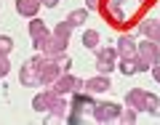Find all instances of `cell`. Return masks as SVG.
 I'll list each match as a JSON object with an SVG mask.
<instances>
[{"mask_svg": "<svg viewBox=\"0 0 160 125\" xmlns=\"http://www.w3.org/2000/svg\"><path fill=\"white\" fill-rule=\"evenodd\" d=\"M8 72H11V61H8V56H6V53H0V80L6 77Z\"/></svg>", "mask_w": 160, "mask_h": 125, "instance_id": "26", "label": "cell"}, {"mask_svg": "<svg viewBox=\"0 0 160 125\" xmlns=\"http://www.w3.org/2000/svg\"><path fill=\"white\" fill-rule=\"evenodd\" d=\"M88 22V8H78V11H72V13H69V16H67V24H69V27H80V24H86Z\"/></svg>", "mask_w": 160, "mask_h": 125, "instance_id": "20", "label": "cell"}, {"mask_svg": "<svg viewBox=\"0 0 160 125\" xmlns=\"http://www.w3.org/2000/svg\"><path fill=\"white\" fill-rule=\"evenodd\" d=\"M67 46H69V40H62V37H56V35L51 32V37H48L43 53H46L48 59H53V56H59V53H67Z\"/></svg>", "mask_w": 160, "mask_h": 125, "instance_id": "10", "label": "cell"}, {"mask_svg": "<svg viewBox=\"0 0 160 125\" xmlns=\"http://www.w3.org/2000/svg\"><path fill=\"white\" fill-rule=\"evenodd\" d=\"M64 120H67L69 125H78V123H83V112H69Z\"/></svg>", "mask_w": 160, "mask_h": 125, "instance_id": "27", "label": "cell"}, {"mask_svg": "<svg viewBox=\"0 0 160 125\" xmlns=\"http://www.w3.org/2000/svg\"><path fill=\"white\" fill-rule=\"evenodd\" d=\"M40 3H43L46 8H56L59 6V0H40Z\"/></svg>", "mask_w": 160, "mask_h": 125, "instance_id": "30", "label": "cell"}, {"mask_svg": "<svg viewBox=\"0 0 160 125\" xmlns=\"http://www.w3.org/2000/svg\"><path fill=\"white\" fill-rule=\"evenodd\" d=\"M120 112H123V107L115 104V101H96L91 109V117L96 123H115L120 117Z\"/></svg>", "mask_w": 160, "mask_h": 125, "instance_id": "2", "label": "cell"}, {"mask_svg": "<svg viewBox=\"0 0 160 125\" xmlns=\"http://www.w3.org/2000/svg\"><path fill=\"white\" fill-rule=\"evenodd\" d=\"M118 69L126 75V77H128V75H136V72H139V59H136V56H131V59H120Z\"/></svg>", "mask_w": 160, "mask_h": 125, "instance_id": "19", "label": "cell"}, {"mask_svg": "<svg viewBox=\"0 0 160 125\" xmlns=\"http://www.w3.org/2000/svg\"><path fill=\"white\" fill-rule=\"evenodd\" d=\"M29 37H32V48L43 53V48H46V43H48V37H51V32H48V27L40 22L38 16L29 22Z\"/></svg>", "mask_w": 160, "mask_h": 125, "instance_id": "6", "label": "cell"}, {"mask_svg": "<svg viewBox=\"0 0 160 125\" xmlns=\"http://www.w3.org/2000/svg\"><path fill=\"white\" fill-rule=\"evenodd\" d=\"M144 96H147V91H142V88H131V91L126 93V107L136 109V112H144Z\"/></svg>", "mask_w": 160, "mask_h": 125, "instance_id": "13", "label": "cell"}, {"mask_svg": "<svg viewBox=\"0 0 160 125\" xmlns=\"http://www.w3.org/2000/svg\"><path fill=\"white\" fill-rule=\"evenodd\" d=\"M53 59H56V64L62 67V72H69L72 61H69V56H67V53H59V56H53Z\"/></svg>", "mask_w": 160, "mask_h": 125, "instance_id": "25", "label": "cell"}, {"mask_svg": "<svg viewBox=\"0 0 160 125\" xmlns=\"http://www.w3.org/2000/svg\"><path fill=\"white\" fill-rule=\"evenodd\" d=\"M115 51H118L120 59H131L136 56V43H133L131 35H120L118 37V46H115Z\"/></svg>", "mask_w": 160, "mask_h": 125, "instance_id": "11", "label": "cell"}, {"mask_svg": "<svg viewBox=\"0 0 160 125\" xmlns=\"http://www.w3.org/2000/svg\"><path fill=\"white\" fill-rule=\"evenodd\" d=\"M62 75H64V72H62V67L56 64V59H48L46 67L40 69V85H53Z\"/></svg>", "mask_w": 160, "mask_h": 125, "instance_id": "8", "label": "cell"}, {"mask_svg": "<svg viewBox=\"0 0 160 125\" xmlns=\"http://www.w3.org/2000/svg\"><path fill=\"white\" fill-rule=\"evenodd\" d=\"M86 8L88 11H96V8H102V0H86Z\"/></svg>", "mask_w": 160, "mask_h": 125, "instance_id": "28", "label": "cell"}, {"mask_svg": "<svg viewBox=\"0 0 160 125\" xmlns=\"http://www.w3.org/2000/svg\"><path fill=\"white\" fill-rule=\"evenodd\" d=\"M67 109H69V104L64 101V96H59V93L51 91V104H48V112L64 120V117H67Z\"/></svg>", "mask_w": 160, "mask_h": 125, "instance_id": "14", "label": "cell"}, {"mask_svg": "<svg viewBox=\"0 0 160 125\" xmlns=\"http://www.w3.org/2000/svg\"><path fill=\"white\" fill-rule=\"evenodd\" d=\"M126 3H128V0H109V3H107L109 24H115V27H126V24H131L128 19H131L133 13L126 8Z\"/></svg>", "mask_w": 160, "mask_h": 125, "instance_id": "3", "label": "cell"}, {"mask_svg": "<svg viewBox=\"0 0 160 125\" xmlns=\"http://www.w3.org/2000/svg\"><path fill=\"white\" fill-rule=\"evenodd\" d=\"M11 51H13V40L8 37V35H0V53H6V56H8Z\"/></svg>", "mask_w": 160, "mask_h": 125, "instance_id": "24", "label": "cell"}, {"mask_svg": "<svg viewBox=\"0 0 160 125\" xmlns=\"http://www.w3.org/2000/svg\"><path fill=\"white\" fill-rule=\"evenodd\" d=\"M118 120H120L123 125H133V123L139 120V112H136V109H131V107H123V112H120Z\"/></svg>", "mask_w": 160, "mask_h": 125, "instance_id": "22", "label": "cell"}, {"mask_svg": "<svg viewBox=\"0 0 160 125\" xmlns=\"http://www.w3.org/2000/svg\"><path fill=\"white\" fill-rule=\"evenodd\" d=\"M109 88H112V83H109V77H107V75H102V72H99L96 77H91V80H86V83H83V91H86V93H91V96L107 93Z\"/></svg>", "mask_w": 160, "mask_h": 125, "instance_id": "7", "label": "cell"}, {"mask_svg": "<svg viewBox=\"0 0 160 125\" xmlns=\"http://www.w3.org/2000/svg\"><path fill=\"white\" fill-rule=\"evenodd\" d=\"M53 35H56V37H62V40H69V37H72V27H69L67 22H59L56 29H53Z\"/></svg>", "mask_w": 160, "mask_h": 125, "instance_id": "23", "label": "cell"}, {"mask_svg": "<svg viewBox=\"0 0 160 125\" xmlns=\"http://www.w3.org/2000/svg\"><path fill=\"white\" fill-rule=\"evenodd\" d=\"M118 67V51L112 46H99L96 48V69L102 75H109Z\"/></svg>", "mask_w": 160, "mask_h": 125, "instance_id": "4", "label": "cell"}, {"mask_svg": "<svg viewBox=\"0 0 160 125\" xmlns=\"http://www.w3.org/2000/svg\"><path fill=\"white\" fill-rule=\"evenodd\" d=\"M83 83H86V80H80V77H75V75L64 72L62 77H59L56 83H53V85H51V91H53V93H59V96H67V93L83 91Z\"/></svg>", "mask_w": 160, "mask_h": 125, "instance_id": "5", "label": "cell"}, {"mask_svg": "<svg viewBox=\"0 0 160 125\" xmlns=\"http://www.w3.org/2000/svg\"><path fill=\"white\" fill-rule=\"evenodd\" d=\"M48 104H51V88L43 93H38V96L32 99V109L35 112H48Z\"/></svg>", "mask_w": 160, "mask_h": 125, "instance_id": "17", "label": "cell"}, {"mask_svg": "<svg viewBox=\"0 0 160 125\" xmlns=\"http://www.w3.org/2000/svg\"><path fill=\"white\" fill-rule=\"evenodd\" d=\"M93 96L91 93H86V91H75V99H72V104H69V109L72 112H91L93 109Z\"/></svg>", "mask_w": 160, "mask_h": 125, "instance_id": "9", "label": "cell"}, {"mask_svg": "<svg viewBox=\"0 0 160 125\" xmlns=\"http://www.w3.org/2000/svg\"><path fill=\"white\" fill-rule=\"evenodd\" d=\"M19 80H22V85H40V75H38V69H35L29 61L22 67V72H19Z\"/></svg>", "mask_w": 160, "mask_h": 125, "instance_id": "15", "label": "cell"}, {"mask_svg": "<svg viewBox=\"0 0 160 125\" xmlns=\"http://www.w3.org/2000/svg\"><path fill=\"white\" fill-rule=\"evenodd\" d=\"M152 40H155V43H158V46H160V29H158V32H155V37H152Z\"/></svg>", "mask_w": 160, "mask_h": 125, "instance_id": "31", "label": "cell"}, {"mask_svg": "<svg viewBox=\"0 0 160 125\" xmlns=\"http://www.w3.org/2000/svg\"><path fill=\"white\" fill-rule=\"evenodd\" d=\"M136 59H139V72H147L160 61V46L155 40L144 37L142 43H136Z\"/></svg>", "mask_w": 160, "mask_h": 125, "instance_id": "1", "label": "cell"}, {"mask_svg": "<svg viewBox=\"0 0 160 125\" xmlns=\"http://www.w3.org/2000/svg\"><path fill=\"white\" fill-rule=\"evenodd\" d=\"M40 6H43L40 0H16V13L24 16V19H35Z\"/></svg>", "mask_w": 160, "mask_h": 125, "instance_id": "12", "label": "cell"}, {"mask_svg": "<svg viewBox=\"0 0 160 125\" xmlns=\"http://www.w3.org/2000/svg\"><path fill=\"white\" fill-rule=\"evenodd\" d=\"M152 77H155V80H158V83H160V61H158V64H155V67H152Z\"/></svg>", "mask_w": 160, "mask_h": 125, "instance_id": "29", "label": "cell"}, {"mask_svg": "<svg viewBox=\"0 0 160 125\" xmlns=\"http://www.w3.org/2000/svg\"><path fill=\"white\" fill-rule=\"evenodd\" d=\"M158 29H160V19H144V22L136 24V32L144 35V37H149V40L155 37V32H158Z\"/></svg>", "mask_w": 160, "mask_h": 125, "instance_id": "16", "label": "cell"}, {"mask_svg": "<svg viewBox=\"0 0 160 125\" xmlns=\"http://www.w3.org/2000/svg\"><path fill=\"white\" fill-rule=\"evenodd\" d=\"M83 46L91 48V51H96V48L102 46V35H99L96 29H86V32H83Z\"/></svg>", "mask_w": 160, "mask_h": 125, "instance_id": "18", "label": "cell"}, {"mask_svg": "<svg viewBox=\"0 0 160 125\" xmlns=\"http://www.w3.org/2000/svg\"><path fill=\"white\" fill-rule=\"evenodd\" d=\"M144 112L160 114V99L155 96V93H147V96H144Z\"/></svg>", "mask_w": 160, "mask_h": 125, "instance_id": "21", "label": "cell"}]
</instances>
